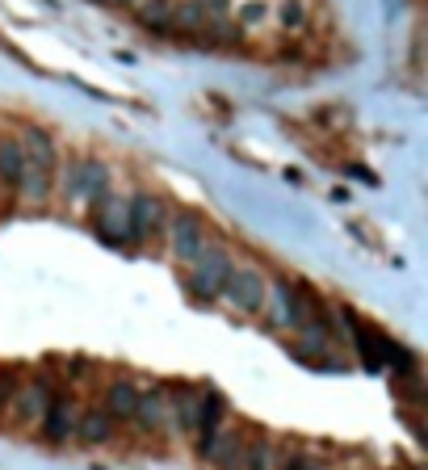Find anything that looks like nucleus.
Here are the masks:
<instances>
[{"label":"nucleus","mask_w":428,"mask_h":470,"mask_svg":"<svg viewBox=\"0 0 428 470\" xmlns=\"http://www.w3.org/2000/svg\"><path fill=\"white\" fill-rule=\"evenodd\" d=\"M227 277H231V257H227V248L206 243V248L193 257L190 290L198 294V298H219L222 286H227Z\"/></svg>","instance_id":"1"},{"label":"nucleus","mask_w":428,"mask_h":470,"mask_svg":"<svg viewBox=\"0 0 428 470\" xmlns=\"http://www.w3.org/2000/svg\"><path fill=\"white\" fill-rule=\"evenodd\" d=\"M64 189L72 197H93V202H101V197L110 194V173H105L101 160H72L67 164Z\"/></svg>","instance_id":"2"},{"label":"nucleus","mask_w":428,"mask_h":470,"mask_svg":"<svg viewBox=\"0 0 428 470\" xmlns=\"http://www.w3.org/2000/svg\"><path fill=\"white\" fill-rule=\"evenodd\" d=\"M164 202L156 194H135L127 206V240H152L164 227Z\"/></svg>","instance_id":"3"},{"label":"nucleus","mask_w":428,"mask_h":470,"mask_svg":"<svg viewBox=\"0 0 428 470\" xmlns=\"http://www.w3.org/2000/svg\"><path fill=\"white\" fill-rule=\"evenodd\" d=\"M168 240H173V257L176 260H190L206 248V235H202V219L193 211H181L173 214V223H168Z\"/></svg>","instance_id":"4"},{"label":"nucleus","mask_w":428,"mask_h":470,"mask_svg":"<svg viewBox=\"0 0 428 470\" xmlns=\"http://www.w3.org/2000/svg\"><path fill=\"white\" fill-rule=\"evenodd\" d=\"M222 420H227V399H222L219 390H206L202 395V404H198V420H193V433H198V454L206 458L214 437H219Z\"/></svg>","instance_id":"5"},{"label":"nucleus","mask_w":428,"mask_h":470,"mask_svg":"<svg viewBox=\"0 0 428 470\" xmlns=\"http://www.w3.org/2000/svg\"><path fill=\"white\" fill-rule=\"evenodd\" d=\"M222 294H227L239 311H261L265 307V277L256 274V269H231Z\"/></svg>","instance_id":"6"},{"label":"nucleus","mask_w":428,"mask_h":470,"mask_svg":"<svg viewBox=\"0 0 428 470\" xmlns=\"http://www.w3.org/2000/svg\"><path fill=\"white\" fill-rule=\"evenodd\" d=\"M93 223H97V235H101V240L127 243V202H118V197L105 194L101 202H97Z\"/></svg>","instance_id":"7"},{"label":"nucleus","mask_w":428,"mask_h":470,"mask_svg":"<svg viewBox=\"0 0 428 470\" xmlns=\"http://www.w3.org/2000/svg\"><path fill=\"white\" fill-rule=\"evenodd\" d=\"M17 143L26 151V164H30V168L55 173V139H51L43 127H26V139H17Z\"/></svg>","instance_id":"8"},{"label":"nucleus","mask_w":428,"mask_h":470,"mask_svg":"<svg viewBox=\"0 0 428 470\" xmlns=\"http://www.w3.org/2000/svg\"><path fill=\"white\" fill-rule=\"evenodd\" d=\"M43 416H47V424H43L47 441L51 445H64V441L72 437V428H76V407H72V399H51Z\"/></svg>","instance_id":"9"},{"label":"nucleus","mask_w":428,"mask_h":470,"mask_svg":"<svg viewBox=\"0 0 428 470\" xmlns=\"http://www.w3.org/2000/svg\"><path fill=\"white\" fill-rule=\"evenodd\" d=\"M72 433H80V441H89V445H101V441H110L113 433V420L105 407H89V412H80V420Z\"/></svg>","instance_id":"10"},{"label":"nucleus","mask_w":428,"mask_h":470,"mask_svg":"<svg viewBox=\"0 0 428 470\" xmlns=\"http://www.w3.org/2000/svg\"><path fill=\"white\" fill-rule=\"evenodd\" d=\"M135 407H139V390L130 387V382H113L110 395H105L110 420H135Z\"/></svg>","instance_id":"11"},{"label":"nucleus","mask_w":428,"mask_h":470,"mask_svg":"<svg viewBox=\"0 0 428 470\" xmlns=\"http://www.w3.org/2000/svg\"><path fill=\"white\" fill-rule=\"evenodd\" d=\"M21 168H26V151L17 139H0V181L17 189L21 185Z\"/></svg>","instance_id":"12"},{"label":"nucleus","mask_w":428,"mask_h":470,"mask_svg":"<svg viewBox=\"0 0 428 470\" xmlns=\"http://www.w3.org/2000/svg\"><path fill=\"white\" fill-rule=\"evenodd\" d=\"M168 399H164V395H160V390H147V395H139V407H135V420L143 424V428H152V433H156L160 424L168 420Z\"/></svg>","instance_id":"13"},{"label":"nucleus","mask_w":428,"mask_h":470,"mask_svg":"<svg viewBox=\"0 0 428 470\" xmlns=\"http://www.w3.org/2000/svg\"><path fill=\"white\" fill-rule=\"evenodd\" d=\"M206 458L219 470H239V466H244V441H239L236 433H231V437L222 433V437H214V445H210Z\"/></svg>","instance_id":"14"},{"label":"nucleus","mask_w":428,"mask_h":470,"mask_svg":"<svg viewBox=\"0 0 428 470\" xmlns=\"http://www.w3.org/2000/svg\"><path fill=\"white\" fill-rule=\"evenodd\" d=\"M47 404H51L47 387H43V382H30V387H26V395H21V407H26L21 416H26V420H38V416L47 412Z\"/></svg>","instance_id":"15"},{"label":"nucleus","mask_w":428,"mask_h":470,"mask_svg":"<svg viewBox=\"0 0 428 470\" xmlns=\"http://www.w3.org/2000/svg\"><path fill=\"white\" fill-rule=\"evenodd\" d=\"M269 458H273V445L261 437L253 445H244V466L239 470H269Z\"/></svg>","instance_id":"16"},{"label":"nucleus","mask_w":428,"mask_h":470,"mask_svg":"<svg viewBox=\"0 0 428 470\" xmlns=\"http://www.w3.org/2000/svg\"><path fill=\"white\" fill-rule=\"evenodd\" d=\"M168 412H176V416H181V424L193 433V420H198V399H193L190 390H185V387L176 390V407H168Z\"/></svg>","instance_id":"17"},{"label":"nucleus","mask_w":428,"mask_h":470,"mask_svg":"<svg viewBox=\"0 0 428 470\" xmlns=\"http://www.w3.org/2000/svg\"><path fill=\"white\" fill-rule=\"evenodd\" d=\"M302 21H307V9H302V0H285V4H282V26H285V30H299Z\"/></svg>","instance_id":"18"},{"label":"nucleus","mask_w":428,"mask_h":470,"mask_svg":"<svg viewBox=\"0 0 428 470\" xmlns=\"http://www.w3.org/2000/svg\"><path fill=\"white\" fill-rule=\"evenodd\" d=\"M190 4L202 17H227V9H231V0H190Z\"/></svg>","instance_id":"19"},{"label":"nucleus","mask_w":428,"mask_h":470,"mask_svg":"<svg viewBox=\"0 0 428 470\" xmlns=\"http://www.w3.org/2000/svg\"><path fill=\"white\" fill-rule=\"evenodd\" d=\"M285 470H323V466H319L315 458H307V454H294V458H290V462H285Z\"/></svg>","instance_id":"20"},{"label":"nucleus","mask_w":428,"mask_h":470,"mask_svg":"<svg viewBox=\"0 0 428 470\" xmlns=\"http://www.w3.org/2000/svg\"><path fill=\"white\" fill-rule=\"evenodd\" d=\"M239 17H244V26H256V21H265V4H248Z\"/></svg>","instance_id":"21"},{"label":"nucleus","mask_w":428,"mask_h":470,"mask_svg":"<svg viewBox=\"0 0 428 470\" xmlns=\"http://www.w3.org/2000/svg\"><path fill=\"white\" fill-rule=\"evenodd\" d=\"M113 4H130V9H135V4H139V0H113Z\"/></svg>","instance_id":"22"}]
</instances>
